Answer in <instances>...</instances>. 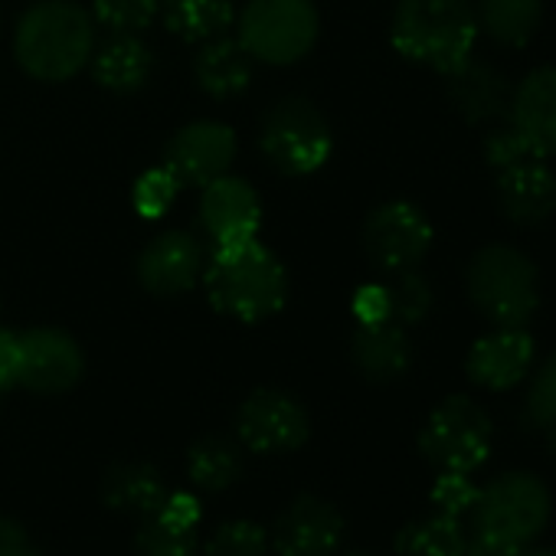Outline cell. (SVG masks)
Listing matches in <instances>:
<instances>
[{
  "label": "cell",
  "mask_w": 556,
  "mask_h": 556,
  "mask_svg": "<svg viewBox=\"0 0 556 556\" xmlns=\"http://www.w3.org/2000/svg\"><path fill=\"white\" fill-rule=\"evenodd\" d=\"M200 282L210 305L242 325L268 321L289 302V271L282 258L258 239L216 245L206 255Z\"/></svg>",
  "instance_id": "obj_1"
},
{
  "label": "cell",
  "mask_w": 556,
  "mask_h": 556,
  "mask_svg": "<svg viewBox=\"0 0 556 556\" xmlns=\"http://www.w3.org/2000/svg\"><path fill=\"white\" fill-rule=\"evenodd\" d=\"M96 17L76 0H37L14 30V56L37 83L76 79L96 53Z\"/></svg>",
  "instance_id": "obj_2"
},
{
  "label": "cell",
  "mask_w": 556,
  "mask_h": 556,
  "mask_svg": "<svg viewBox=\"0 0 556 556\" xmlns=\"http://www.w3.org/2000/svg\"><path fill=\"white\" fill-rule=\"evenodd\" d=\"M390 40L409 63L448 76L475 53V0H396Z\"/></svg>",
  "instance_id": "obj_3"
},
{
  "label": "cell",
  "mask_w": 556,
  "mask_h": 556,
  "mask_svg": "<svg viewBox=\"0 0 556 556\" xmlns=\"http://www.w3.org/2000/svg\"><path fill=\"white\" fill-rule=\"evenodd\" d=\"M475 308L497 328H527L540 308V278L533 262L514 245H484L465 275Z\"/></svg>",
  "instance_id": "obj_4"
},
{
  "label": "cell",
  "mask_w": 556,
  "mask_h": 556,
  "mask_svg": "<svg viewBox=\"0 0 556 556\" xmlns=\"http://www.w3.org/2000/svg\"><path fill=\"white\" fill-rule=\"evenodd\" d=\"M321 37L315 0H249L236 17V40L265 66L302 63Z\"/></svg>",
  "instance_id": "obj_5"
},
{
  "label": "cell",
  "mask_w": 556,
  "mask_h": 556,
  "mask_svg": "<svg viewBox=\"0 0 556 556\" xmlns=\"http://www.w3.org/2000/svg\"><path fill=\"white\" fill-rule=\"evenodd\" d=\"M258 148L275 170L289 177H308L331 161L334 131L312 99L286 96L265 112Z\"/></svg>",
  "instance_id": "obj_6"
},
{
  "label": "cell",
  "mask_w": 556,
  "mask_h": 556,
  "mask_svg": "<svg viewBox=\"0 0 556 556\" xmlns=\"http://www.w3.org/2000/svg\"><path fill=\"white\" fill-rule=\"evenodd\" d=\"M549 510H553L549 491L536 475L507 471L478 491L471 520L478 536L501 540L507 546H523L543 533Z\"/></svg>",
  "instance_id": "obj_7"
},
{
  "label": "cell",
  "mask_w": 556,
  "mask_h": 556,
  "mask_svg": "<svg viewBox=\"0 0 556 556\" xmlns=\"http://www.w3.org/2000/svg\"><path fill=\"white\" fill-rule=\"evenodd\" d=\"M491 419L475 400L448 396L429 413L419 432V448L439 471L471 475L491 455Z\"/></svg>",
  "instance_id": "obj_8"
},
{
  "label": "cell",
  "mask_w": 556,
  "mask_h": 556,
  "mask_svg": "<svg viewBox=\"0 0 556 556\" xmlns=\"http://www.w3.org/2000/svg\"><path fill=\"white\" fill-rule=\"evenodd\" d=\"M432 223L409 200H387L364 223V249L383 271L416 268L432 249Z\"/></svg>",
  "instance_id": "obj_9"
},
{
  "label": "cell",
  "mask_w": 556,
  "mask_h": 556,
  "mask_svg": "<svg viewBox=\"0 0 556 556\" xmlns=\"http://www.w3.org/2000/svg\"><path fill=\"white\" fill-rule=\"evenodd\" d=\"M236 432L245 448L262 455L295 452L312 435L308 409L286 390H255L236 416Z\"/></svg>",
  "instance_id": "obj_10"
},
{
  "label": "cell",
  "mask_w": 556,
  "mask_h": 556,
  "mask_svg": "<svg viewBox=\"0 0 556 556\" xmlns=\"http://www.w3.org/2000/svg\"><path fill=\"white\" fill-rule=\"evenodd\" d=\"M206 265L203 242L187 229L157 232L138 255V282L154 299H180L200 286Z\"/></svg>",
  "instance_id": "obj_11"
},
{
  "label": "cell",
  "mask_w": 556,
  "mask_h": 556,
  "mask_svg": "<svg viewBox=\"0 0 556 556\" xmlns=\"http://www.w3.org/2000/svg\"><path fill=\"white\" fill-rule=\"evenodd\" d=\"M239 141L226 122L197 118L184 125L164 148V167L187 187H206L210 180L229 174Z\"/></svg>",
  "instance_id": "obj_12"
},
{
  "label": "cell",
  "mask_w": 556,
  "mask_h": 556,
  "mask_svg": "<svg viewBox=\"0 0 556 556\" xmlns=\"http://www.w3.org/2000/svg\"><path fill=\"white\" fill-rule=\"evenodd\" d=\"M197 219H200L203 236L213 242V249L258 239L262 200L249 180L223 174L203 187L200 203H197Z\"/></svg>",
  "instance_id": "obj_13"
},
{
  "label": "cell",
  "mask_w": 556,
  "mask_h": 556,
  "mask_svg": "<svg viewBox=\"0 0 556 556\" xmlns=\"http://www.w3.org/2000/svg\"><path fill=\"white\" fill-rule=\"evenodd\" d=\"M24 338V370L21 387L34 393H66L86 374V354L79 341L63 328H30L21 331Z\"/></svg>",
  "instance_id": "obj_14"
},
{
  "label": "cell",
  "mask_w": 556,
  "mask_h": 556,
  "mask_svg": "<svg viewBox=\"0 0 556 556\" xmlns=\"http://www.w3.org/2000/svg\"><path fill=\"white\" fill-rule=\"evenodd\" d=\"M536 357V344L527 334V328H497L494 334H484L471 344L465 357V374L481 390H510L517 387Z\"/></svg>",
  "instance_id": "obj_15"
},
{
  "label": "cell",
  "mask_w": 556,
  "mask_h": 556,
  "mask_svg": "<svg viewBox=\"0 0 556 556\" xmlns=\"http://www.w3.org/2000/svg\"><path fill=\"white\" fill-rule=\"evenodd\" d=\"M344 536L341 514L321 497H299L275 523L271 543L278 556H334Z\"/></svg>",
  "instance_id": "obj_16"
},
{
  "label": "cell",
  "mask_w": 556,
  "mask_h": 556,
  "mask_svg": "<svg viewBox=\"0 0 556 556\" xmlns=\"http://www.w3.org/2000/svg\"><path fill=\"white\" fill-rule=\"evenodd\" d=\"M546 157L523 154L494 170L497 200L507 219L533 226L556 213V174L543 164Z\"/></svg>",
  "instance_id": "obj_17"
},
{
  "label": "cell",
  "mask_w": 556,
  "mask_h": 556,
  "mask_svg": "<svg viewBox=\"0 0 556 556\" xmlns=\"http://www.w3.org/2000/svg\"><path fill=\"white\" fill-rule=\"evenodd\" d=\"M507 118L517 138L536 157L556 154V66H543L523 76V83L510 92Z\"/></svg>",
  "instance_id": "obj_18"
},
{
  "label": "cell",
  "mask_w": 556,
  "mask_h": 556,
  "mask_svg": "<svg viewBox=\"0 0 556 556\" xmlns=\"http://www.w3.org/2000/svg\"><path fill=\"white\" fill-rule=\"evenodd\" d=\"M92 76L102 89L131 96L141 92L154 76V53L138 34H109V40L99 47L89 60Z\"/></svg>",
  "instance_id": "obj_19"
},
{
  "label": "cell",
  "mask_w": 556,
  "mask_h": 556,
  "mask_svg": "<svg viewBox=\"0 0 556 556\" xmlns=\"http://www.w3.org/2000/svg\"><path fill=\"white\" fill-rule=\"evenodd\" d=\"M448 99L458 115L471 125H488L507 115L510 109V86L507 79L475 60H465L458 70L448 73Z\"/></svg>",
  "instance_id": "obj_20"
},
{
  "label": "cell",
  "mask_w": 556,
  "mask_h": 556,
  "mask_svg": "<svg viewBox=\"0 0 556 556\" xmlns=\"http://www.w3.org/2000/svg\"><path fill=\"white\" fill-rule=\"evenodd\" d=\"M357 370L374 383H393L413 367V344L403 325L396 321H377V325H357L354 344H351Z\"/></svg>",
  "instance_id": "obj_21"
},
{
  "label": "cell",
  "mask_w": 556,
  "mask_h": 556,
  "mask_svg": "<svg viewBox=\"0 0 556 556\" xmlns=\"http://www.w3.org/2000/svg\"><path fill=\"white\" fill-rule=\"evenodd\" d=\"M252 56L236 37H216L200 43L193 56V83L210 99H232L252 83Z\"/></svg>",
  "instance_id": "obj_22"
},
{
  "label": "cell",
  "mask_w": 556,
  "mask_h": 556,
  "mask_svg": "<svg viewBox=\"0 0 556 556\" xmlns=\"http://www.w3.org/2000/svg\"><path fill=\"white\" fill-rule=\"evenodd\" d=\"M164 27L184 43H206L236 27L232 0H161Z\"/></svg>",
  "instance_id": "obj_23"
},
{
  "label": "cell",
  "mask_w": 556,
  "mask_h": 556,
  "mask_svg": "<svg viewBox=\"0 0 556 556\" xmlns=\"http://www.w3.org/2000/svg\"><path fill=\"white\" fill-rule=\"evenodd\" d=\"M102 497L115 510L154 517L161 501L167 497V484H164V478H161V471L154 465L125 462V465L109 468V475L102 481Z\"/></svg>",
  "instance_id": "obj_24"
},
{
  "label": "cell",
  "mask_w": 556,
  "mask_h": 556,
  "mask_svg": "<svg viewBox=\"0 0 556 556\" xmlns=\"http://www.w3.org/2000/svg\"><path fill=\"white\" fill-rule=\"evenodd\" d=\"M478 34L501 47H527L543 21V0H475Z\"/></svg>",
  "instance_id": "obj_25"
},
{
  "label": "cell",
  "mask_w": 556,
  "mask_h": 556,
  "mask_svg": "<svg viewBox=\"0 0 556 556\" xmlns=\"http://www.w3.org/2000/svg\"><path fill=\"white\" fill-rule=\"evenodd\" d=\"M465 543L468 536L458 517L432 514V517L406 523L396 533V556H462Z\"/></svg>",
  "instance_id": "obj_26"
},
{
  "label": "cell",
  "mask_w": 556,
  "mask_h": 556,
  "mask_svg": "<svg viewBox=\"0 0 556 556\" xmlns=\"http://www.w3.org/2000/svg\"><path fill=\"white\" fill-rule=\"evenodd\" d=\"M239 471H242L239 448L223 435H206L193 442L187 452V475L197 488L223 491L239 478Z\"/></svg>",
  "instance_id": "obj_27"
},
{
  "label": "cell",
  "mask_w": 556,
  "mask_h": 556,
  "mask_svg": "<svg viewBox=\"0 0 556 556\" xmlns=\"http://www.w3.org/2000/svg\"><path fill=\"white\" fill-rule=\"evenodd\" d=\"M92 17L109 34H144L161 21V0H92Z\"/></svg>",
  "instance_id": "obj_28"
},
{
  "label": "cell",
  "mask_w": 556,
  "mask_h": 556,
  "mask_svg": "<svg viewBox=\"0 0 556 556\" xmlns=\"http://www.w3.org/2000/svg\"><path fill=\"white\" fill-rule=\"evenodd\" d=\"M387 295H390V315L403 328L419 325L432 312V286L416 268L393 271V282L387 286Z\"/></svg>",
  "instance_id": "obj_29"
},
{
  "label": "cell",
  "mask_w": 556,
  "mask_h": 556,
  "mask_svg": "<svg viewBox=\"0 0 556 556\" xmlns=\"http://www.w3.org/2000/svg\"><path fill=\"white\" fill-rule=\"evenodd\" d=\"M180 187H184V184H180L164 164L144 170V174L135 180V187H131L135 213L144 216V219H161V216H167V210L177 203Z\"/></svg>",
  "instance_id": "obj_30"
},
{
  "label": "cell",
  "mask_w": 556,
  "mask_h": 556,
  "mask_svg": "<svg viewBox=\"0 0 556 556\" xmlns=\"http://www.w3.org/2000/svg\"><path fill=\"white\" fill-rule=\"evenodd\" d=\"M206 556H265V530L252 520H229L206 540Z\"/></svg>",
  "instance_id": "obj_31"
},
{
  "label": "cell",
  "mask_w": 556,
  "mask_h": 556,
  "mask_svg": "<svg viewBox=\"0 0 556 556\" xmlns=\"http://www.w3.org/2000/svg\"><path fill=\"white\" fill-rule=\"evenodd\" d=\"M527 422L536 429L556 426V351L536 367L527 390Z\"/></svg>",
  "instance_id": "obj_32"
},
{
  "label": "cell",
  "mask_w": 556,
  "mask_h": 556,
  "mask_svg": "<svg viewBox=\"0 0 556 556\" xmlns=\"http://www.w3.org/2000/svg\"><path fill=\"white\" fill-rule=\"evenodd\" d=\"M475 497H478V488L468 471H442L432 484V504L439 514H448V517L471 514Z\"/></svg>",
  "instance_id": "obj_33"
},
{
  "label": "cell",
  "mask_w": 556,
  "mask_h": 556,
  "mask_svg": "<svg viewBox=\"0 0 556 556\" xmlns=\"http://www.w3.org/2000/svg\"><path fill=\"white\" fill-rule=\"evenodd\" d=\"M135 553L138 556H197L193 533L170 530V527H164L157 520L141 527V533L135 540Z\"/></svg>",
  "instance_id": "obj_34"
},
{
  "label": "cell",
  "mask_w": 556,
  "mask_h": 556,
  "mask_svg": "<svg viewBox=\"0 0 556 556\" xmlns=\"http://www.w3.org/2000/svg\"><path fill=\"white\" fill-rule=\"evenodd\" d=\"M200 514H203V507H200V501L193 494H187V491H167V497L161 501L154 520L164 523V527H170V530L193 533L197 523H200Z\"/></svg>",
  "instance_id": "obj_35"
},
{
  "label": "cell",
  "mask_w": 556,
  "mask_h": 556,
  "mask_svg": "<svg viewBox=\"0 0 556 556\" xmlns=\"http://www.w3.org/2000/svg\"><path fill=\"white\" fill-rule=\"evenodd\" d=\"M21 370H24V338L21 331L0 328V393L21 387Z\"/></svg>",
  "instance_id": "obj_36"
},
{
  "label": "cell",
  "mask_w": 556,
  "mask_h": 556,
  "mask_svg": "<svg viewBox=\"0 0 556 556\" xmlns=\"http://www.w3.org/2000/svg\"><path fill=\"white\" fill-rule=\"evenodd\" d=\"M351 308H354L357 325L393 321V315H390V295H387V286H364V289H357V295H354Z\"/></svg>",
  "instance_id": "obj_37"
},
{
  "label": "cell",
  "mask_w": 556,
  "mask_h": 556,
  "mask_svg": "<svg viewBox=\"0 0 556 556\" xmlns=\"http://www.w3.org/2000/svg\"><path fill=\"white\" fill-rule=\"evenodd\" d=\"M523 154H533V151L517 138V131H514L510 125L491 131L488 141H484V157H488L491 170H497V167H504V164H510V161H517V157H523Z\"/></svg>",
  "instance_id": "obj_38"
},
{
  "label": "cell",
  "mask_w": 556,
  "mask_h": 556,
  "mask_svg": "<svg viewBox=\"0 0 556 556\" xmlns=\"http://www.w3.org/2000/svg\"><path fill=\"white\" fill-rule=\"evenodd\" d=\"M0 556H43V553L30 540L24 523H17L11 517H0Z\"/></svg>",
  "instance_id": "obj_39"
},
{
  "label": "cell",
  "mask_w": 556,
  "mask_h": 556,
  "mask_svg": "<svg viewBox=\"0 0 556 556\" xmlns=\"http://www.w3.org/2000/svg\"><path fill=\"white\" fill-rule=\"evenodd\" d=\"M520 546H507L501 540H488V536H478L471 543H465V553L462 556H517Z\"/></svg>",
  "instance_id": "obj_40"
},
{
  "label": "cell",
  "mask_w": 556,
  "mask_h": 556,
  "mask_svg": "<svg viewBox=\"0 0 556 556\" xmlns=\"http://www.w3.org/2000/svg\"><path fill=\"white\" fill-rule=\"evenodd\" d=\"M517 556H556L553 549H530V553H517Z\"/></svg>",
  "instance_id": "obj_41"
},
{
  "label": "cell",
  "mask_w": 556,
  "mask_h": 556,
  "mask_svg": "<svg viewBox=\"0 0 556 556\" xmlns=\"http://www.w3.org/2000/svg\"><path fill=\"white\" fill-rule=\"evenodd\" d=\"M549 445H553V455H556V426L549 429Z\"/></svg>",
  "instance_id": "obj_42"
},
{
  "label": "cell",
  "mask_w": 556,
  "mask_h": 556,
  "mask_svg": "<svg viewBox=\"0 0 556 556\" xmlns=\"http://www.w3.org/2000/svg\"><path fill=\"white\" fill-rule=\"evenodd\" d=\"M351 556H370V553H351Z\"/></svg>",
  "instance_id": "obj_43"
}]
</instances>
